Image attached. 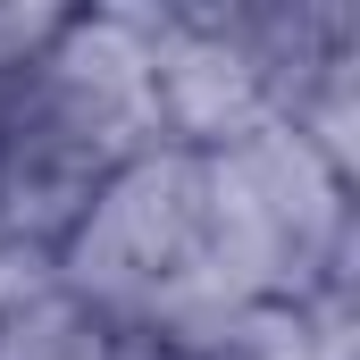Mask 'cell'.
<instances>
[{
  "label": "cell",
  "instance_id": "obj_1",
  "mask_svg": "<svg viewBox=\"0 0 360 360\" xmlns=\"http://www.w3.org/2000/svg\"><path fill=\"white\" fill-rule=\"evenodd\" d=\"M210 193V285L218 293H310L360 310V184L335 176L302 134L260 126L201 160Z\"/></svg>",
  "mask_w": 360,
  "mask_h": 360
},
{
  "label": "cell",
  "instance_id": "obj_4",
  "mask_svg": "<svg viewBox=\"0 0 360 360\" xmlns=\"http://www.w3.org/2000/svg\"><path fill=\"white\" fill-rule=\"evenodd\" d=\"M151 42H160V0H92V8L68 0L17 101L51 109L101 151H143L151 143Z\"/></svg>",
  "mask_w": 360,
  "mask_h": 360
},
{
  "label": "cell",
  "instance_id": "obj_3",
  "mask_svg": "<svg viewBox=\"0 0 360 360\" xmlns=\"http://www.w3.org/2000/svg\"><path fill=\"white\" fill-rule=\"evenodd\" d=\"M276 117V76L243 34L235 0H160L151 42V143L184 160H218L226 143Z\"/></svg>",
  "mask_w": 360,
  "mask_h": 360
},
{
  "label": "cell",
  "instance_id": "obj_2",
  "mask_svg": "<svg viewBox=\"0 0 360 360\" xmlns=\"http://www.w3.org/2000/svg\"><path fill=\"white\" fill-rule=\"evenodd\" d=\"M51 276L92 302L117 327H160L176 319L184 302H210V193H201V160L184 151H126L101 193L84 201L76 235L59 243ZM235 302V293H218Z\"/></svg>",
  "mask_w": 360,
  "mask_h": 360
},
{
  "label": "cell",
  "instance_id": "obj_6",
  "mask_svg": "<svg viewBox=\"0 0 360 360\" xmlns=\"http://www.w3.org/2000/svg\"><path fill=\"white\" fill-rule=\"evenodd\" d=\"M168 344L193 360H360V310L310 293H243Z\"/></svg>",
  "mask_w": 360,
  "mask_h": 360
},
{
  "label": "cell",
  "instance_id": "obj_8",
  "mask_svg": "<svg viewBox=\"0 0 360 360\" xmlns=\"http://www.w3.org/2000/svg\"><path fill=\"white\" fill-rule=\"evenodd\" d=\"M59 17H68V0H0V101L34 76V59L51 51Z\"/></svg>",
  "mask_w": 360,
  "mask_h": 360
},
{
  "label": "cell",
  "instance_id": "obj_5",
  "mask_svg": "<svg viewBox=\"0 0 360 360\" xmlns=\"http://www.w3.org/2000/svg\"><path fill=\"white\" fill-rule=\"evenodd\" d=\"M126 151H101L92 134L59 126L51 109L34 101H0V252L51 269L59 243L76 235L84 201L101 193V176L117 168Z\"/></svg>",
  "mask_w": 360,
  "mask_h": 360
},
{
  "label": "cell",
  "instance_id": "obj_7",
  "mask_svg": "<svg viewBox=\"0 0 360 360\" xmlns=\"http://www.w3.org/2000/svg\"><path fill=\"white\" fill-rule=\"evenodd\" d=\"M0 360H117V319H101L59 276H42L0 302Z\"/></svg>",
  "mask_w": 360,
  "mask_h": 360
}]
</instances>
